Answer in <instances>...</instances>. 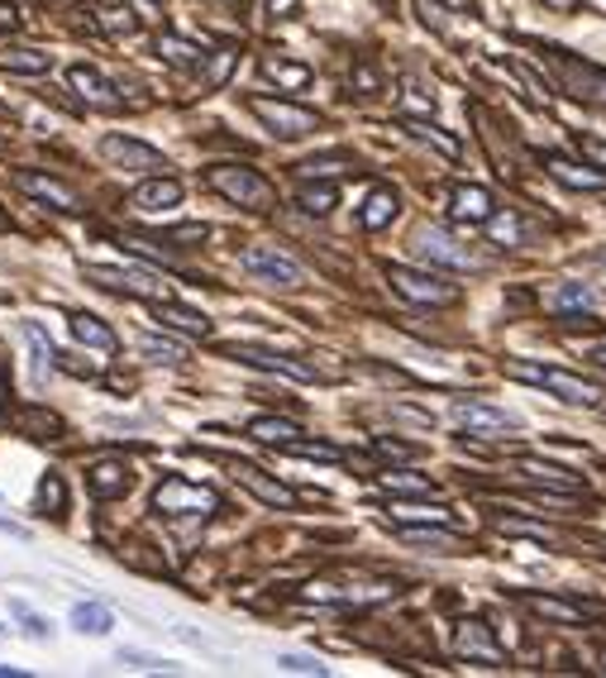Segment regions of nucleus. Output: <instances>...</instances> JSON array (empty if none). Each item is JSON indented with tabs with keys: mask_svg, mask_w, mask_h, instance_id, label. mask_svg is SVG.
Instances as JSON below:
<instances>
[{
	"mask_svg": "<svg viewBox=\"0 0 606 678\" xmlns=\"http://www.w3.org/2000/svg\"><path fill=\"white\" fill-rule=\"evenodd\" d=\"M511 377H521V383H535L545 387V393H555L559 401H569V407H602L606 393L592 377L583 373H569V369H535V363H506Z\"/></svg>",
	"mask_w": 606,
	"mask_h": 678,
	"instance_id": "1",
	"label": "nucleus"
},
{
	"mask_svg": "<svg viewBox=\"0 0 606 678\" xmlns=\"http://www.w3.org/2000/svg\"><path fill=\"white\" fill-rule=\"evenodd\" d=\"M206 187L220 191L230 206H244V211H268L272 206V182L258 177L254 167H240V163H220L206 173Z\"/></svg>",
	"mask_w": 606,
	"mask_h": 678,
	"instance_id": "2",
	"label": "nucleus"
},
{
	"mask_svg": "<svg viewBox=\"0 0 606 678\" xmlns=\"http://www.w3.org/2000/svg\"><path fill=\"white\" fill-rule=\"evenodd\" d=\"M153 512L158 516H173V521H196V516H215L220 512V498L201 482H187V478H163L153 492Z\"/></svg>",
	"mask_w": 606,
	"mask_h": 678,
	"instance_id": "3",
	"label": "nucleus"
},
{
	"mask_svg": "<svg viewBox=\"0 0 606 678\" xmlns=\"http://www.w3.org/2000/svg\"><path fill=\"white\" fill-rule=\"evenodd\" d=\"M240 268L248 272V278L268 282V287H282V292H296V287L306 282L301 264L292 254H282L278 244H248V249L240 254Z\"/></svg>",
	"mask_w": 606,
	"mask_h": 678,
	"instance_id": "4",
	"label": "nucleus"
},
{
	"mask_svg": "<svg viewBox=\"0 0 606 678\" xmlns=\"http://www.w3.org/2000/svg\"><path fill=\"white\" fill-rule=\"evenodd\" d=\"M248 110L258 115L263 125H268V135H278V139H306L321 129V115L306 110V106H292V101H272V96H248L244 101Z\"/></svg>",
	"mask_w": 606,
	"mask_h": 678,
	"instance_id": "5",
	"label": "nucleus"
},
{
	"mask_svg": "<svg viewBox=\"0 0 606 678\" xmlns=\"http://www.w3.org/2000/svg\"><path fill=\"white\" fill-rule=\"evenodd\" d=\"M86 282H96L101 292L139 296V302H167V296H173V287L158 282L153 272H139V268H105V264H91V268H86Z\"/></svg>",
	"mask_w": 606,
	"mask_h": 678,
	"instance_id": "6",
	"label": "nucleus"
},
{
	"mask_svg": "<svg viewBox=\"0 0 606 678\" xmlns=\"http://www.w3.org/2000/svg\"><path fill=\"white\" fill-rule=\"evenodd\" d=\"M539 54H545V62L555 68L559 86L569 91V96H578V101H606V72L602 68H592V62H583V58L559 54V48H539Z\"/></svg>",
	"mask_w": 606,
	"mask_h": 678,
	"instance_id": "7",
	"label": "nucleus"
},
{
	"mask_svg": "<svg viewBox=\"0 0 606 678\" xmlns=\"http://www.w3.org/2000/svg\"><path fill=\"white\" fill-rule=\"evenodd\" d=\"M387 282L397 287V296H406V302H416V306H454L458 302V287L444 282V278H434V272H416V268L392 264Z\"/></svg>",
	"mask_w": 606,
	"mask_h": 678,
	"instance_id": "8",
	"label": "nucleus"
},
{
	"mask_svg": "<svg viewBox=\"0 0 606 678\" xmlns=\"http://www.w3.org/2000/svg\"><path fill=\"white\" fill-rule=\"evenodd\" d=\"M15 187L24 191V197L44 201V206H53V211H62V215H77V211H82V197H77V187H68L62 177L34 173V167H20V173H15Z\"/></svg>",
	"mask_w": 606,
	"mask_h": 678,
	"instance_id": "9",
	"label": "nucleus"
},
{
	"mask_svg": "<svg viewBox=\"0 0 606 678\" xmlns=\"http://www.w3.org/2000/svg\"><path fill=\"white\" fill-rule=\"evenodd\" d=\"M101 159L125 167V173H167L163 153L149 149V143H139V139H125V135H105L101 139Z\"/></svg>",
	"mask_w": 606,
	"mask_h": 678,
	"instance_id": "10",
	"label": "nucleus"
},
{
	"mask_svg": "<svg viewBox=\"0 0 606 678\" xmlns=\"http://www.w3.org/2000/svg\"><path fill=\"white\" fill-rule=\"evenodd\" d=\"M230 478L240 482V488H248L258 502H268V506H282V512H292L296 506V492L287 488L282 478H272V474H263L258 464H244V459H234L230 464Z\"/></svg>",
	"mask_w": 606,
	"mask_h": 678,
	"instance_id": "11",
	"label": "nucleus"
},
{
	"mask_svg": "<svg viewBox=\"0 0 606 678\" xmlns=\"http://www.w3.org/2000/svg\"><path fill=\"white\" fill-rule=\"evenodd\" d=\"M230 359L240 363H254V369H268V373H282V377H296V383H315V369L301 363L292 354H278V349H263V344H230L225 349Z\"/></svg>",
	"mask_w": 606,
	"mask_h": 678,
	"instance_id": "12",
	"label": "nucleus"
},
{
	"mask_svg": "<svg viewBox=\"0 0 606 678\" xmlns=\"http://www.w3.org/2000/svg\"><path fill=\"white\" fill-rule=\"evenodd\" d=\"M68 86L77 91V101L91 106V110H125V96L115 91V82H105L96 68H86V62H77V68L68 72Z\"/></svg>",
	"mask_w": 606,
	"mask_h": 678,
	"instance_id": "13",
	"label": "nucleus"
},
{
	"mask_svg": "<svg viewBox=\"0 0 606 678\" xmlns=\"http://www.w3.org/2000/svg\"><path fill=\"white\" fill-rule=\"evenodd\" d=\"M454 655L468 659V664H506L502 645H497L492 631H487V621H458V631H454Z\"/></svg>",
	"mask_w": 606,
	"mask_h": 678,
	"instance_id": "14",
	"label": "nucleus"
},
{
	"mask_svg": "<svg viewBox=\"0 0 606 678\" xmlns=\"http://www.w3.org/2000/svg\"><path fill=\"white\" fill-rule=\"evenodd\" d=\"M306 603L315 607H368V603H382V597H392L387 583H377V588H339V583H306Z\"/></svg>",
	"mask_w": 606,
	"mask_h": 678,
	"instance_id": "15",
	"label": "nucleus"
},
{
	"mask_svg": "<svg viewBox=\"0 0 606 678\" xmlns=\"http://www.w3.org/2000/svg\"><path fill=\"white\" fill-rule=\"evenodd\" d=\"M454 421L473 430V435H502V430H516L521 421L502 407H487V401H454Z\"/></svg>",
	"mask_w": 606,
	"mask_h": 678,
	"instance_id": "16",
	"label": "nucleus"
},
{
	"mask_svg": "<svg viewBox=\"0 0 606 678\" xmlns=\"http://www.w3.org/2000/svg\"><path fill=\"white\" fill-rule=\"evenodd\" d=\"M129 206H135L139 215H167L182 206V182L177 177H163L153 173V182H143V187H135V197H129Z\"/></svg>",
	"mask_w": 606,
	"mask_h": 678,
	"instance_id": "17",
	"label": "nucleus"
},
{
	"mask_svg": "<svg viewBox=\"0 0 606 678\" xmlns=\"http://www.w3.org/2000/svg\"><path fill=\"white\" fill-rule=\"evenodd\" d=\"M86 488H91V498L115 502V498H125V492L135 488V468H129L125 459H101V464L86 468Z\"/></svg>",
	"mask_w": 606,
	"mask_h": 678,
	"instance_id": "18",
	"label": "nucleus"
},
{
	"mask_svg": "<svg viewBox=\"0 0 606 678\" xmlns=\"http://www.w3.org/2000/svg\"><path fill=\"white\" fill-rule=\"evenodd\" d=\"M416 254L430 258V264H440V268H458V272L478 268V258H473L468 249H458V244L444 230H420L416 234Z\"/></svg>",
	"mask_w": 606,
	"mask_h": 678,
	"instance_id": "19",
	"label": "nucleus"
},
{
	"mask_svg": "<svg viewBox=\"0 0 606 678\" xmlns=\"http://www.w3.org/2000/svg\"><path fill=\"white\" fill-rule=\"evenodd\" d=\"M153 320L163 325V330H177L187 339H210V320L201 316V311L173 302V296H167V302H153Z\"/></svg>",
	"mask_w": 606,
	"mask_h": 678,
	"instance_id": "20",
	"label": "nucleus"
},
{
	"mask_svg": "<svg viewBox=\"0 0 606 678\" xmlns=\"http://www.w3.org/2000/svg\"><path fill=\"white\" fill-rule=\"evenodd\" d=\"M549 306H555L569 325H587V316L597 311V292H592V287H583V282H563V287H555V292H549Z\"/></svg>",
	"mask_w": 606,
	"mask_h": 678,
	"instance_id": "21",
	"label": "nucleus"
},
{
	"mask_svg": "<svg viewBox=\"0 0 606 678\" xmlns=\"http://www.w3.org/2000/svg\"><path fill=\"white\" fill-rule=\"evenodd\" d=\"M450 211H454L458 225H487V220L497 215V201H492V191L487 187H454Z\"/></svg>",
	"mask_w": 606,
	"mask_h": 678,
	"instance_id": "22",
	"label": "nucleus"
},
{
	"mask_svg": "<svg viewBox=\"0 0 606 678\" xmlns=\"http://www.w3.org/2000/svg\"><path fill=\"white\" fill-rule=\"evenodd\" d=\"M545 167H549V177L563 182V187H573V191H606V167H583V163L559 159V153H549Z\"/></svg>",
	"mask_w": 606,
	"mask_h": 678,
	"instance_id": "23",
	"label": "nucleus"
},
{
	"mask_svg": "<svg viewBox=\"0 0 606 678\" xmlns=\"http://www.w3.org/2000/svg\"><path fill=\"white\" fill-rule=\"evenodd\" d=\"M525 607H531L535 617H545V621H563V626H587V621H592V611H587V607H578V603H569V597L525 593Z\"/></svg>",
	"mask_w": 606,
	"mask_h": 678,
	"instance_id": "24",
	"label": "nucleus"
},
{
	"mask_svg": "<svg viewBox=\"0 0 606 678\" xmlns=\"http://www.w3.org/2000/svg\"><path fill=\"white\" fill-rule=\"evenodd\" d=\"M153 48H158V58L173 62V68H201V62L210 58L206 44H191V38H182V34H158Z\"/></svg>",
	"mask_w": 606,
	"mask_h": 678,
	"instance_id": "25",
	"label": "nucleus"
},
{
	"mask_svg": "<svg viewBox=\"0 0 606 678\" xmlns=\"http://www.w3.org/2000/svg\"><path fill=\"white\" fill-rule=\"evenodd\" d=\"M392 220H397V191H392V187L368 191V201H363V211H359V225L363 230H387Z\"/></svg>",
	"mask_w": 606,
	"mask_h": 678,
	"instance_id": "26",
	"label": "nucleus"
},
{
	"mask_svg": "<svg viewBox=\"0 0 606 678\" xmlns=\"http://www.w3.org/2000/svg\"><path fill=\"white\" fill-rule=\"evenodd\" d=\"M0 68L24 72V77H44L48 72V54H38V48H30V44H0Z\"/></svg>",
	"mask_w": 606,
	"mask_h": 678,
	"instance_id": "27",
	"label": "nucleus"
},
{
	"mask_svg": "<svg viewBox=\"0 0 606 678\" xmlns=\"http://www.w3.org/2000/svg\"><path fill=\"white\" fill-rule=\"evenodd\" d=\"M258 68H263V77H268V82H278L282 91H306L311 86V68H306V62H287V58H263L258 62Z\"/></svg>",
	"mask_w": 606,
	"mask_h": 678,
	"instance_id": "28",
	"label": "nucleus"
},
{
	"mask_svg": "<svg viewBox=\"0 0 606 678\" xmlns=\"http://www.w3.org/2000/svg\"><path fill=\"white\" fill-rule=\"evenodd\" d=\"M72 335L82 339L86 349H101V354H115V344H120L110 325H101L96 316H86V311H77V316H72Z\"/></svg>",
	"mask_w": 606,
	"mask_h": 678,
	"instance_id": "29",
	"label": "nucleus"
},
{
	"mask_svg": "<svg viewBox=\"0 0 606 678\" xmlns=\"http://www.w3.org/2000/svg\"><path fill=\"white\" fill-rule=\"evenodd\" d=\"M521 474H525V478H535V482H545V488L583 492V478H578V474H569V468H555V464H545V459H521Z\"/></svg>",
	"mask_w": 606,
	"mask_h": 678,
	"instance_id": "30",
	"label": "nucleus"
},
{
	"mask_svg": "<svg viewBox=\"0 0 606 678\" xmlns=\"http://www.w3.org/2000/svg\"><path fill=\"white\" fill-rule=\"evenodd\" d=\"M392 516L401 526H450V506H434V502H392Z\"/></svg>",
	"mask_w": 606,
	"mask_h": 678,
	"instance_id": "31",
	"label": "nucleus"
},
{
	"mask_svg": "<svg viewBox=\"0 0 606 678\" xmlns=\"http://www.w3.org/2000/svg\"><path fill=\"white\" fill-rule=\"evenodd\" d=\"M15 430L20 435H30V440H58L62 421L58 416H48V411H38V407H24V411H15Z\"/></svg>",
	"mask_w": 606,
	"mask_h": 678,
	"instance_id": "32",
	"label": "nucleus"
},
{
	"mask_svg": "<svg viewBox=\"0 0 606 678\" xmlns=\"http://www.w3.org/2000/svg\"><path fill=\"white\" fill-rule=\"evenodd\" d=\"M248 435L263 440V445H287V440H296L301 435V425L296 421H282V416H258V421H248Z\"/></svg>",
	"mask_w": 606,
	"mask_h": 678,
	"instance_id": "33",
	"label": "nucleus"
},
{
	"mask_svg": "<svg viewBox=\"0 0 606 678\" xmlns=\"http://www.w3.org/2000/svg\"><path fill=\"white\" fill-rule=\"evenodd\" d=\"M382 492H392V498H434V482L430 478H420V474H382Z\"/></svg>",
	"mask_w": 606,
	"mask_h": 678,
	"instance_id": "34",
	"label": "nucleus"
},
{
	"mask_svg": "<svg viewBox=\"0 0 606 678\" xmlns=\"http://www.w3.org/2000/svg\"><path fill=\"white\" fill-rule=\"evenodd\" d=\"M68 621H72V631H82V635H105V631H110V607H101V603H77Z\"/></svg>",
	"mask_w": 606,
	"mask_h": 678,
	"instance_id": "35",
	"label": "nucleus"
},
{
	"mask_svg": "<svg viewBox=\"0 0 606 678\" xmlns=\"http://www.w3.org/2000/svg\"><path fill=\"white\" fill-rule=\"evenodd\" d=\"M401 129H406V135H411V139H426V143H434V149H440L444 159H458V153H464V149H458V139H454V135L434 129L430 120H401Z\"/></svg>",
	"mask_w": 606,
	"mask_h": 678,
	"instance_id": "36",
	"label": "nucleus"
},
{
	"mask_svg": "<svg viewBox=\"0 0 606 678\" xmlns=\"http://www.w3.org/2000/svg\"><path fill=\"white\" fill-rule=\"evenodd\" d=\"M301 177H315V182H325V177H339V173H353V159H345V153H325V159H306L296 167Z\"/></svg>",
	"mask_w": 606,
	"mask_h": 678,
	"instance_id": "37",
	"label": "nucleus"
},
{
	"mask_svg": "<svg viewBox=\"0 0 606 678\" xmlns=\"http://www.w3.org/2000/svg\"><path fill=\"white\" fill-rule=\"evenodd\" d=\"M234 58H240V48H234V44H220V48H210V68H206V77H201V86L206 91H215L220 82H225V77H230V68H234Z\"/></svg>",
	"mask_w": 606,
	"mask_h": 678,
	"instance_id": "38",
	"label": "nucleus"
},
{
	"mask_svg": "<svg viewBox=\"0 0 606 678\" xmlns=\"http://www.w3.org/2000/svg\"><path fill=\"white\" fill-rule=\"evenodd\" d=\"M282 454H296V459H321V464H339L345 459V454H339L335 445H325V440H287L282 445Z\"/></svg>",
	"mask_w": 606,
	"mask_h": 678,
	"instance_id": "39",
	"label": "nucleus"
},
{
	"mask_svg": "<svg viewBox=\"0 0 606 678\" xmlns=\"http://www.w3.org/2000/svg\"><path fill=\"white\" fill-rule=\"evenodd\" d=\"M487 234H492L497 244H521L525 239V225L516 211H497L492 220H487Z\"/></svg>",
	"mask_w": 606,
	"mask_h": 678,
	"instance_id": "40",
	"label": "nucleus"
},
{
	"mask_svg": "<svg viewBox=\"0 0 606 678\" xmlns=\"http://www.w3.org/2000/svg\"><path fill=\"white\" fill-rule=\"evenodd\" d=\"M296 206L306 215H329V211H335V187H325V182H315V187H301Z\"/></svg>",
	"mask_w": 606,
	"mask_h": 678,
	"instance_id": "41",
	"label": "nucleus"
},
{
	"mask_svg": "<svg viewBox=\"0 0 606 678\" xmlns=\"http://www.w3.org/2000/svg\"><path fill=\"white\" fill-rule=\"evenodd\" d=\"M38 506L53 516H62V506H68V492H62V478L58 474H48L44 482H38Z\"/></svg>",
	"mask_w": 606,
	"mask_h": 678,
	"instance_id": "42",
	"label": "nucleus"
},
{
	"mask_svg": "<svg viewBox=\"0 0 606 678\" xmlns=\"http://www.w3.org/2000/svg\"><path fill=\"white\" fill-rule=\"evenodd\" d=\"M377 454H382V459H397V464H411L416 459V445H401V440H387V435H377V445H373Z\"/></svg>",
	"mask_w": 606,
	"mask_h": 678,
	"instance_id": "43",
	"label": "nucleus"
},
{
	"mask_svg": "<svg viewBox=\"0 0 606 678\" xmlns=\"http://www.w3.org/2000/svg\"><path fill=\"white\" fill-rule=\"evenodd\" d=\"M143 354H149L153 363H182V349L173 344V339H143Z\"/></svg>",
	"mask_w": 606,
	"mask_h": 678,
	"instance_id": "44",
	"label": "nucleus"
},
{
	"mask_svg": "<svg viewBox=\"0 0 606 678\" xmlns=\"http://www.w3.org/2000/svg\"><path fill=\"white\" fill-rule=\"evenodd\" d=\"M96 15H101V24H105L110 34H135V30H139V20L129 15V10H96Z\"/></svg>",
	"mask_w": 606,
	"mask_h": 678,
	"instance_id": "45",
	"label": "nucleus"
},
{
	"mask_svg": "<svg viewBox=\"0 0 606 678\" xmlns=\"http://www.w3.org/2000/svg\"><path fill=\"white\" fill-rule=\"evenodd\" d=\"M278 669H287V674H315V678H325V674H329L321 659H306V655H282V659H278Z\"/></svg>",
	"mask_w": 606,
	"mask_h": 678,
	"instance_id": "46",
	"label": "nucleus"
},
{
	"mask_svg": "<svg viewBox=\"0 0 606 678\" xmlns=\"http://www.w3.org/2000/svg\"><path fill=\"white\" fill-rule=\"evenodd\" d=\"M573 143H578V153H583L587 163L606 167V139H592V135H573Z\"/></svg>",
	"mask_w": 606,
	"mask_h": 678,
	"instance_id": "47",
	"label": "nucleus"
},
{
	"mask_svg": "<svg viewBox=\"0 0 606 678\" xmlns=\"http://www.w3.org/2000/svg\"><path fill=\"white\" fill-rule=\"evenodd\" d=\"M497 526L511 530V536H535V540H549L545 526H531V521H516V516H497Z\"/></svg>",
	"mask_w": 606,
	"mask_h": 678,
	"instance_id": "48",
	"label": "nucleus"
},
{
	"mask_svg": "<svg viewBox=\"0 0 606 678\" xmlns=\"http://www.w3.org/2000/svg\"><path fill=\"white\" fill-rule=\"evenodd\" d=\"M120 664H135V669H173V664H163V659H153V655H135V650H125Z\"/></svg>",
	"mask_w": 606,
	"mask_h": 678,
	"instance_id": "49",
	"label": "nucleus"
},
{
	"mask_svg": "<svg viewBox=\"0 0 606 678\" xmlns=\"http://www.w3.org/2000/svg\"><path fill=\"white\" fill-rule=\"evenodd\" d=\"M15 611L24 617V631H30V635H48V621L44 617H34V611H24V607H15Z\"/></svg>",
	"mask_w": 606,
	"mask_h": 678,
	"instance_id": "50",
	"label": "nucleus"
},
{
	"mask_svg": "<svg viewBox=\"0 0 606 678\" xmlns=\"http://www.w3.org/2000/svg\"><path fill=\"white\" fill-rule=\"evenodd\" d=\"M296 5H301V0H268L272 15H296Z\"/></svg>",
	"mask_w": 606,
	"mask_h": 678,
	"instance_id": "51",
	"label": "nucleus"
},
{
	"mask_svg": "<svg viewBox=\"0 0 606 678\" xmlns=\"http://www.w3.org/2000/svg\"><path fill=\"white\" fill-rule=\"evenodd\" d=\"M359 86L363 91H377V72L373 68H359Z\"/></svg>",
	"mask_w": 606,
	"mask_h": 678,
	"instance_id": "52",
	"label": "nucleus"
},
{
	"mask_svg": "<svg viewBox=\"0 0 606 678\" xmlns=\"http://www.w3.org/2000/svg\"><path fill=\"white\" fill-rule=\"evenodd\" d=\"M15 24H20L15 10H10V5H0V30H15Z\"/></svg>",
	"mask_w": 606,
	"mask_h": 678,
	"instance_id": "53",
	"label": "nucleus"
},
{
	"mask_svg": "<svg viewBox=\"0 0 606 678\" xmlns=\"http://www.w3.org/2000/svg\"><path fill=\"white\" fill-rule=\"evenodd\" d=\"M549 10H578V0H545Z\"/></svg>",
	"mask_w": 606,
	"mask_h": 678,
	"instance_id": "54",
	"label": "nucleus"
},
{
	"mask_svg": "<svg viewBox=\"0 0 606 678\" xmlns=\"http://www.w3.org/2000/svg\"><path fill=\"white\" fill-rule=\"evenodd\" d=\"M5 393H10V387H5V373H0V407H5Z\"/></svg>",
	"mask_w": 606,
	"mask_h": 678,
	"instance_id": "55",
	"label": "nucleus"
},
{
	"mask_svg": "<svg viewBox=\"0 0 606 678\" xmlns=\"http://www.w3.org/2000/svg\"><path fill=\"white\" fill-rule=\"evenodd\" d=\"M450 5H454V10H473V0H450Z\"/></svg>",
	"mask_w": 606,
	"mask_h": 678,
	"instance_id": "56",
	"label": "nucleus"
},
{
	"mask_svg": "<svg viewBox=\"0 0 606 678\" xmlns=\"http://www.w3.org/2000/svg\"><path fill=\"white\" fill-rule=\"evenodd\" d=\"M0 678H20V669H5V664H0Z\"/></svg>",
	"mask_w": 606,
	"mask_h": 678,
	"instance_id": "57",
	"label": "nucleus"
},
{
	"mask_svg": "<svg viewBox=\"0 0 606 678\" xmlns=\"http://www.w3.org/2000/svg\"><path fill=\"white\" fill-rule=\"evenodd\" d=\"M592 359H597V363H602V369H606V344H602V349H597V354H592Z\"/></svg>",
	"mask_w": 606,
	"mask_h": 678,
	"instance_id": "58",
	"label": "nucleus"
},
{
	"mask_svg": "<svg viewBox=\"0 0 606 678\" xmlns=\"http://www.w3.org/2000/svg\"><path fill=\"white\" fill-rule=\"evenodd\" d=\"M0 225H5V211H0Z\"/></svg>",
	"mask_w": 606,
	"mask_h": 678,
	"instance_id": "59",
	"label": "nucleus"
},
{
	"mask_svg": "<svg viewBox=\"0 0 606 678\" xmlns=\"http://www.w3.org/2000/svg\"><path fill=\"white\" fill-rule=\"evenodd\" d=\"M0 149H5V139H0Z\"/></svg>",
	"mask_w": 606,
	"mask_h": 678,
	"instance_id": "60",
	"label": "nucleus"
},
{
	"mask_svg": "<svg viewBox=\"0 0 606 678\" xmlns=\"http://www.w3.org/2000/svg\"><path fill=\"white\" fill-rule=\"evenodd\" d=\"M0 631H5V626H0Z\"/></svg>",
	"mask_w": 606,
	"mask_h": 678,
	"instance_id": "61",
	"label": "nucleus"
}]
</instances>
